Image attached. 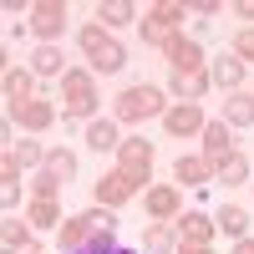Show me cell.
<instances>
[{
  "label": "cell",
  "instance_id": "6da1fadb",
  "mask_svg": "<svg viewBox=\"0 0 254 254\" xmlns=\"http://www.w3.org/2000/svg\"><path fill=\"white\" fill-rule=\"evenodd\" d=\"M76 46H81V56H87V71L92 76H117L127 66V46H122L112 31H102L97 20L76 26Z\"/></svg>",
  "mask_w": 254,
  "mask_h": 254
},
{
  "label": "cell",
  "instance_id": "7a4b0ae2",
  "mask_svg": "<svg viewBox=\"0 0 254 254\" xmlns=\"http://www.w3.org/2000/svg\"><path fill=\"white\" fill-rule=\"evenodd\" d=\"M168 112V87H153V81H137V87H122L112 97V117L127 122V127H137V122H163Z\"/></svg>",
  "mask_w": 254,
  "mask_h": 254
},
{
  "label": "cell",
  "instance_id": "3957f363",
  "mask_svg": "<svg viewBox=\"0 0 254 254\" xmlns=\"http://www.w3.org/2000/svg\"><path fill=\"white\" fill-rule=\"evenodd\" d=\"M183 15H188L183 0H158V5H147L142 20H137V41H142V46H153V51H168V46L183 36V31H178Z\"/></svg>",
  "mask_w": 254,
  "mask_h": 254
},
{
  "label": "cell",
  "instance_id": "277c9868",
  "mask_svg": "<svg viewBox=\"0 0 254 254\" xmlns=\"http://www.w3.org/2000/svg\"><path fill=\"white\" fill-rule=\"evenodd\" d=\"M153 163H158L153 137H122V147H117V168H122V173L142 188V193L153 188V183H147V178H153Z\"/></svg>",
  "mask_w": 254,
  "mask_h": 254
},
{
  "label": "cell",
  "instance_id": "5b68a950",
  "mask_svg": "<svg viewBox=\"0 0 254 254\" xmlns=\"http://www.w3.org/2000/svg\"><path fill=\"white\" fill-rule=\"evenodd\" d=\"M66 20H71V10L61 5V0H36V5H31V20H26V31L41 41V46H61V31H66Z\"/></svg>",
  "mask_w": 254,
  "mask_h": 254
},
{
  "label": "cell",
  "instance_id": "8992f818",
  "mask_svg": "<svg viewBox=\"0 0 254 254\" xmlns=\"http://www.w3.org/2000/svg\"><path fill=\"white\" fill-rule=\"evenodd\" d=\"M142 208H147L153 224H178L183 219V188L178 183H153L142 193Z\"/></svg>",
  "mask_w": 254,
  "mask_h": 254
},
{
  "label": "cell",
  "instance_id": "52a82bcc",
  "mask_svg": "<svg viewBox=\"0 0 254 254\" xmlns=\"http://www.w3.org/2000/svg\"><path fill=\"white\" fill-rule=\"evenodd\" d=\"M127 198H137V183L127 178L122 168H112V173H102V178L92 183V203H97V208H112V214H117Z\"/></svg>",
  "mask_w": 254,
  "mask_h": 254
},
{
  "label": "cell",
  "instance_id": "ba28073f",
  "mask_svg": "<svg viewBox=\"0 0 254 254\" xmlns=\"http://www.w3.org/2000/svg\"><path fill=\"white\" fill-rule=\"evenodd\" d=\"M203 127H208V117H203L198 102H173L163 112V132L168 137H203Z\"/></svg>",
  "mask_w": 254,
  "mask_h": 254
},
{
  "label": "cell",
  "instance_id": "9c48e42d",
  "mask_svg": "<svg viewBox=\"0 0 254 254\" xmlns=\"http://www.w3.org/2000/svg\"><path fill=\"white\" fill-rule=\"evenodd\" d=\"M5 122H15L20 132H46V127L56 122V102L31 97V102H20V107H5Z\"/></svg>",
  "mask_w": 254,
  "mask_h": 254
},
{
  "label": "cell",
  "instance_id": "30bf717a",
  "mask_svg": "<svg viewBox=\"0 0 254 254\" xmlns=\"http://www.w3.org/2000/svg\"><path fill=\"white\" fill-rule=\"evenodd\" d=\"M92 239H97V219H92V208H87V214H71L66 224L56 229V244H61V254H81Z\"/></svg>",
  "mask_w": 254,
  "mask_h": 254
},
{
  "label": "cell",
  "instance_id": "8fae6325",
  "mask_svg": "<svg viewBox=\"0 0 254 254\" xmlns=\"http://www.w3.org/2000/svg\"><path fill=\"white\" fill-rule=\"evenodd\" d=\"M173 229H178V244H214V239H219L214 214H198V208H183V219H178Z\"/></svg>",
  "mask_w": 254,
  "mask_h": 254
},
{
  "label": "cell",
  "instance_id": "7c38bea8",
  "mask_svg": "<svg viewBox=\"0 0 254 254\" xmlns=\"http://www.w3.org/2000/svg\"><path fill=\"white\" fill-rule=\"evenodd\" d=\"M198 142H203V158H208V163H214V168H219L224 158H234V153H239V147H234V127H229L224 117H219V122H208Z\"/></svg>",
  "mask_w": 254,
  "mask_h": 254
},
{
  "label": "cell",
  "instance_id": "4fadbf2b",
  "mask_svg": "<svg viewBox=\"0 0 254 254\" xmlns=\"http://www.w3.org/2000/svg\"><path fill=\"white\" fill-rule=\"evenodd\" d=\"M163 56H168V66H173V71H203V66H208V56H203V41H198V36H178Z\"/></svg>",
  "mask_w": 254,
  "mask_h": 254
},
{
  "label": "cell",
  "instance_id": "5bb4252c",
  "mask_svg": "<svg viewBox=\"0 0 254 254\" xmlns=\"http://www.w3.org/2000/svg\"><path fill=\"white\" fill-rule=\"evenodd\" d=\"M208 87H214L208 66L203 71H168V97H178V102H198V97H208Z\"/></svg>",
  "mask_w": 254,
  "mask_h": 254
},
{
  "label": "cell",
  "instance_id": "9a60e30c",
  "mask_svg": "<svg viewBox=\"0 0 254 254\" xmlns=\"http://www.w3.org/2000/svg\"><path fill=\"white\" fill-rule=\"evenodd\" d=\"M0 92H5V107L31 102V97H36V71H31V66H5V76H0Z\"/></svg>",
  "mask_w": 254,
  "mask_h": 254
},
{
  "label": "cell",
  "instance_id": "2e32d148",
  "mask_svg": "<svg viewBox=\"0 0 254 254\" xmlns=\"http://www.w3.org/2000/svg\"><path fill=\"white\" fill-rule=\"evenodd\" d=\"M208 76H214V87H224V92H244V76H249V66L229 51V56H214L208 61Z\"/></svg>",
  "mask_w": 254,
  "mask_h": 254
},
{
  "label": "cell",
  "instance_id": "e0dca14e",
  "mask_svg": "<svg viewBox=\"0 0 254 254\" xmlns=\"http://www.w3.org/2000/svg\"><path fill=\"white\" fill-rule=\"evenodd\" d=\"M81 137H87L92 153H112V158H117V147H122L117 117H97V122H87V127H81Z\"/></svg>",
  "mask_w": 254,
  "mask_h": 254
},
{
  "label": "cell",
  "instance_id": "ac0fdd59",
  "mask_svg": "<svg viewBox=\"0 0 254 254\" xmlns=\"http://www.w3.org/2000/svg\"><path fill=\"white\" fill-rule=\"evenodd\" d=\"M208 178H214V163H208L203 153H188V158L173 163V183L178 188H203Z\"/></svg>",
  "mask_w": 254,
  "mask_h": 254
},
{
  "label": "cell",
  "instance_id": "d6986e66",
  "mask_svg": "<svg viewBox=\"0 0 254 254\" xmlns=\"http://www.w3.org/2000/svg\"><path fill=\"white\" fill-rule=\"evenodd\" d=\"M219 117L234 127V132H239V127H254V92H249V87H244V92H229Z\"/></svg>",
  "mask_w": 254,
  "mask_h": 254
},
{
  "label": "cell",
  "instance_id": "ffe728a7",
  "mask_svg": "<svg viewBox=\"0 0 254 254\" xmlns=\"http://www.w3.org/2000/svg\"><path fill=\"white\" fill-rule=\"evenodd\" d=\"M92 97H97V76L87 66H71L61 76V102H92Z\"/></svg>",
  "mask_w": 254,
  "mask_h": 254
},
{
  "label": "cell",
  "instance_id": "44dd1931",
  "mask_svg": "<svg viewBox=\"0 0 254 254\" xmlns=\"http://www.w3.org/2000/svg\"><path fill=\"white\" fill-rule=\"evenodd\" d=\"M26 219H31V229H61V224H66L61 198H31L26 203Z\"/></svg>",
  "mask_w": 254,
  "mask_h": 254
},
{
  "label": "cell",
  "instance_id": "7402d4cb",
  "mask_svg": "<svg viewBox=\"0 0 254 254\" xmlns=\"http://www.w3.org/2000/svg\"><path fill=\"white\" fill-rule=\"evenodd\" d=\"M137 20V5H127V0H102L97 5V26L102 31H122V26H132Z\"/></svg>",
  "mask_w": 254,
  "mask_h": 254
},
{
  "label": "cell",
  "instance_id": "603a6c76",
  "mask_svg": "<svg viewBox=\"0 0 254 254\" xmlns=\"http://www.w3.org/2000/svg\"><path fill=\"white\" fill-rule=\"evenodd\" d=\"M214 224H219V234H229V239H249V208L244 203H224L214 214Z\"/></svg>",
  "mask_w": 254,
  "mask_h": 254
},
{
  "label": "cell",
  "instance_id": "cb8c5ba5",
  "mask_svg": "<svg viewBox=\"0 0 254 254\" xmlns=\"http://www.w3.org/2000/svg\"><path fill=\"white\" fill-rule=\"evenodd\" d=\"M142 254H178V229L173 224H147L142 229Z\"/></svg>",
  "mask_w": 254,
  "mask_h": 254
},
{
  "label": "cell",
  "instance_id": "d4e9b609",
  "mask_svg": "<svg viewBox=\"0 0 254 254\" xmlns=\"http://www.w3.org/2000/svg\"><path fill=\"white\" fill-rule=\"evenodd\" d=\"M31 71L36 76H66L71 66H66V56H61V46H36V56H31Z\"/></svg>",
  "mask_w": 254,
  "mask_h": 254
},
{
  "label": "cell",
  "instance_id": "484cf974",
  "mask_svg": "<svg viewBox=\"0 0 254 254\" xmlns=\"http://www.w3.org/2000/svg\"><path fill=\"white\" fill-rule=\"evenodd\" d=\"M214 178H219V183H229V188H239V183H254V168H249V158H244V153H234V158H224V163L214 168Z\"/></svg>",
  "mask_w": 254,
  "mask_h": 254
},
{
  "label": "cell",
  "instance_id": "4316f807",
  "mask_svg": "<svg viewBox=\"0 0 254 254\" xmlns=\"http://www.w3.org/2000/svg\"><path fill=\"white\" fill-rule=\"evenodd\" d=\"M10 158L20 163V173H26V168H46V147H41L36 137H15V147H10Z\"/></svg>",
  "mask_w": 254,
  "mask_h": 254
},
{
  "label": "cell",
  "instance_id": "83f0119b",
  "mask_svg": "<svg viewBox=\"0 0 254 254\" xmlns=\"http://www.w3.org/2000/svg\"><path fill=\"white\" fill-rule=\"evenodd\" d=\"M76 153H71V147H51V153H46V173L51 178H61V183H66V178H76Z\"/></svg>",
  "mask_w": 254,
  "mask_h": 254
},
{
  "label": "cell",
  "instance_id": "f1b7e54d",
  "mask_svg": "<svg viewBox=\"0 0 254 254\" xmlns=\"http://www.w3.org/2000/svg\"><path fill=\"white\" fill-rule=\"evenodd\" d=\"M0 234H5V249H20L26 239H36V234H31V219H26V214H5Z\"/></svg>",
  "mask_w": 254,
  "mask_h": 254
},
{
  "label": "cell",
  "instance_id": "f546056e",
  "mask_svg": "<svg viewBox=\"0 0 254 254\" xmlns=\"http://www.w3.org/2000/svg\"><path fill=\"white\" fill-rule=\"evenodd\" d=\"M229 51H234L244 66H254V26H239V31H234V46H229Z\"/></svg>",
  "mask_w": 254,
  "mask_h": 254
},
{
  "label": "cell",
  "instance_id": "4dcf8cb0",
  "mask_svg": "<svg viewBox=\"0 0 254 254\" xmlns=\"http://www.w3.org/2000/svg\"><path fill=\"white\" fill-rule=\"evenodd\" d=\"M31 198H61V178H51L46 168L31 178Z\"/></svg>",
  "mask_w": 254,
  "mask_h": 254
},
{
  "label": "cell",
  "instance_id": "1f68e13d",
  "mask_svg": "<svg viewBox=\"0 0 254 254\" xmlns=\"http://www.w3.org/2000/svg\"><path fill=\"white\" fill-rule=\"evenodd\" d=\"M0 203L15 214V203H20V178H5V183H0Z\"/></svg>",
  "mask_w": 254,
  "mask_h": 254
},
{
  "label": "cell",
  "instance_id": "d6a6232c",
  "mask_svg": "<svg viewBox=\"0 0 254 254\" xmlns=\"http://www.w3.org/2000/svg\"><path fill=\"white\" fill-rule=\"evenodd\" d=\"M234 15L244 20V26H254V0H234Z\"/></svg>",
  "mask_w": 254,
  "mask_h": 254
},
{
  "label": "cell",
  "instance_id": "836d02e7",
  "mask_svg": "<svg viewBox=\"0 0 254 254\" xmlns=\"http://www.w3.org/2000/svg\"><path fill=\"white\" fill-rule=\"evenodd\" d=\"M188 10H193V15H219V0H193Z\"/></svg>",
  "mask_w": 254,
  "mask_h": 254
},
{
  "label": "cell",
  "instance_id": "e575fe53",
  "mask_svg": "<svg viewBox=\"0 0 254 254\" xmlns=\"http://www.w3.org/2000/svg\"><path fill=\"white\" fill-rule=\"evenodd\" d=\"M178 254H214V244H178Z\"/></svg>",
  "mask_w": 254,
  "mask_h": 254
},
{
  "label": "cell",
  "instance_id": "d590c367",
  "mask_svg": "<svg viewBox=\"0 0 254 254\" xmlns=\"http://www.w3.org/2000/svg\"><path fill=\"white\" fill-rule=\"evenodd\" d=\"M15 254H46V249H41V239H26V244H20Z\"/></svg>",
  "mask_w": 254,
  "mask_h": 254
},
{
  "label": "cell",
  "instance_id": "8d00e7d4",
  "mask_svg": "<svg viewBox=\"0 0 254 254\" xmlns=\"http://www.w3.org/2000/svg\"><path fill=\"white\" fill-rule=\"evenodd\" d=\"M234 254H254V234L249 239H234Z\"/></svg>",
  "mask_w": 254,
  "mask_h": 254
},
{
  "label": "cell",
  "instance_id": "74e56055",
  "mask_svg": "<svg viewBox=\"0 0 254 254\" xmlns=\"http://www.w3.org/2000/svg\"><path fill=\"white\" fill-rule=\"evenodd\" d=\"M117 254H142V249H117Z\"/></svg>",
  "mask_w": 254,
  "mask_h": 254
}]
</instances>
